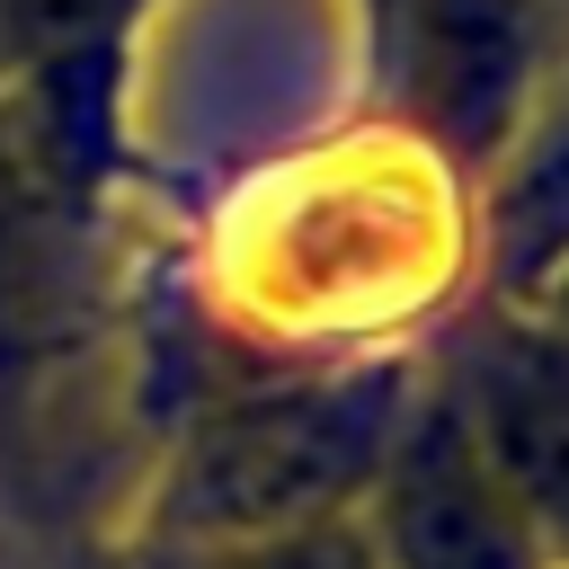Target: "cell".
<instances>
[{
  "label": "cell",
  "mask_w": 569,
  "mask_h": 569,
  "mask_svg": "<svg viewBox=\"0 0 569 569\" xmlns=\"http://www.w3.org/2000/svg\"><path fill=\"white\" fill-rule=\"evenodd\" d=\"M382 400L373 391H276L249 400L213 427V445L196 453L187 507L204 525H293L320 498H338L365 462H373V427Z\"/></svg>",
  "instance_id": "obj_1"
},
{
  "label": "cell",
  "mask_w": 569,
  "mask_h": 569,
  "mask_svg": "<svg viewBox=\"0 0 569 569\" xmlns=\"http://www.w3.org/2000/svg\"><path fill=\"white\" fill-rule=\"evenodd\" d=\"M409 71H418V116L453 151H489L533 71V0H418Z\"/></svg>",
  "instance_id": "obj_2"
},
{
  "label": "cell",
  "mask_w": 569,
  "mask_h": 569,
  "mask_svg": "<svg viewBox=\"0 0 569 569\" xmlns=\"http://www.w3.org/2000/svg\"><path fill=\"white\" fill-rule=\"evenodd\" d=\"M391 551L400 569H533V525L462 427H427L391 480Z\"/></svg>",
  "instance_id": "obj_3"
},
{
  "label": "cell",
  "mask_w": 569,
  "mask_h": 569,
  "mask_svg": "<svg viewBox=\"0 0 569 569\" xmlns=\"http://www.w3.org/2000/svg\"><path fill=\"white\" fill-rule=\"evenodd\" d=\"M480 462L533 533L569 542V356H507L480 391Z\"/></svg>",
  "instance_id": "obj_4"
},
{
  "label": "cell",
  "mask_w": 569,
  "mask_h": 569,
  "mask_svg": "<svg viewBox=\"0 0 569 569\" xmlns=\"http://www.w3.org/2000/svg\"><path fill=\"white\" fill-rule=\"evenodd\" d=\"M258 569H373V551H365L356 533H293V542H276Z\"/></svg>",
  "instance_id": "obj_5"
}]
</instances>
